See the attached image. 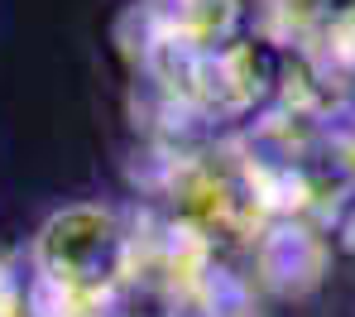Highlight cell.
<instances>
[{
    "label": "cell",
    "mask_w": 355,
    "mask_h": 317,
    "mask_svg": "<svg viewBox=\"0 0 355 317\" xmlns=\"http://www.w3.org/2000/svg\"><path fill=\"white\" fill-rule=\"evenodd\" d=\"M331 236H336V246L341 250H351L355 255V197L336 212V221H331Z\"/></svg>",
    "instance_id": "3957f363"
},
{
    "label": "cell",
    "mask_w": 355,
    "mask_h": 317,
    "mask_svg": "<svg viewBox=\"0 0 355 317\" xmlns=\"http://www.w3.org/2000/svg\"><path fill=\"white\" fill-rule=\"evenodd\" d=\"M250 279L269 298H307L331 274V226L307 216H279L250 246Z\"/></svg>",
    "instance_id": "7a4b0ae2"
},
{
    "label": "cell",
    "mask_w": 355,
    "mask_h": 317,
    "mask_svg": "<svg viewBox=\"0 0 355 317\" xmlns=\"http://www.w3.org/2000/svg\"><path fill=\"white\" fill-rule=\"evenodd\" d=\"M336 121L355 126V72L341 77V92H336Z\"/></svg>",
    "instance_id": "277c9868"
},
{
    "label": "cell",
    "mask_w": 355,
    "mask_h": 317,
    "mask_svg": "<svg viewBox=\"0 0 355 317\" xmlns=\"http://www.w3.org/2000/svg\"><path fill=\"white\" fill-rule=\"evenodd\" d=\"M135 284V212L62 202L24 250L29 317H116Z\"/></svg>",
    "instance_id": "6da1fadb"
},
{
    "label": "cell",
    "mask_w": 355,
    "mask_h": 317,
    "mask_svg": "<svg viewBox=\"0 0 355 317\" xmlns=\"http://www.w3.org/2000/svg\"><path fill=\"white\" fill-rule=\"evenodd\" d=\"M116 317H149V313H125V308H120V313Z\"/></svg>",
    "instance_id": "5b68a950"
}]
</instances>
